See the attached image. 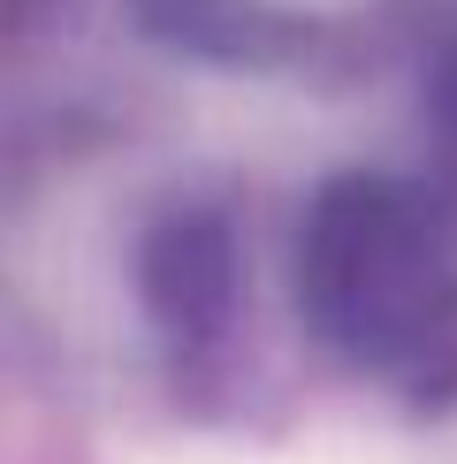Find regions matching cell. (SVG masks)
Here are the masks:
<instances>
[{"instance_id":"1","label":"cell","mask_w":457,"mask_h":464,"mask_svg":"<svg viewBox=\"0 0 457 464\" xmlns=\"http://www.w3.org/2000/svg\"><path fill=\"white\" fill-rule=\"evenodd\" d=\"M282 8H358V0H282Z\"/></svg>"}]
</instances>
